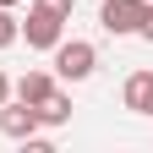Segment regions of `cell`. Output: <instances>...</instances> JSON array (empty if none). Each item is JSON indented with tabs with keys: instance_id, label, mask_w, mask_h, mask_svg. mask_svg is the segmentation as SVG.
<instances>
[{
	"instance_id": "cell-6",
	"label": "cell",
	"mask_w": 153,
	"mask_h": 153,
	"mask_svg": "<svg viewBox=\"0 0 153 153\" xmlns=\"http://www.w3.org/2000/svg\"><path fill=\"white\" fill-rule=\"evenodd\" d=\"M120 99H126V109H131V115H153V71H131Z\"/></svg>"
},
{
	"instance_id": "cell-11",
	"label": "cell",
	"mask_w": 153,
	"mask_h": 153,
	"mask_svg": "<svg viewBox=\"0 0 153 153\" xmlns=\"http://www.w3.org/2000/svg\"><path fill=\"white\" fill-rule=\"evenodd\" d=\"M11 99V82H6V71H0V104H6Z\"/></svg>"
},
{
	"instance_id": "cell-4",
	"label": "cell",
	"mask_w": 153,
	"mask_h": 153,
	"mask_svg": "<svg viewBox=\"0 0 153 153\" xmlns=\"http://www.w3.org/2000/svg\"><path fill=\"white\" fill-rule=\"evenodd\" d=\"M33 131H38V115H33V104H22V99H6V104H0V137L27 142Z\"/></svg>"
},
{
	"instance_id": "cell-9",
	"label": "cell",
	"mask_w": 153,
	"mask_h": 153,
	"mask_svg": "<svg viewBox=\"0 0 153 153\" xmlns=\"http://www.w3.org/2000/svg\"><path fill=\"white\" fill-rule=\"evenodd\" d=\"M33 6H44V11H55V16H66V22H71V11H76V0H33Z\"/></svg>"
},
{
	"instance_id": "cell-7",
	"label": "cell",
	"mask_w": 153,
	"mask_h": 153,
	"mask_svg": "<svg viewBox=\"0 0 153 153\" xmlns=\"http://www.w3.org/2000/svg\"><path fill=\"white\" fill-rule=\"evenodd\" d=\"M49 88H55V76H49V71H22V76L11 82V93H16L22 104H38V99H44Z\"/></svg>"
},
{
	"instance_id": "cell-10",
	"label": "cell",
	"mask_w": 153,
	"mask_h": 153,
	"mask_svg": "<svg viewBox=\"0 0 153 153\" xmlns=\"http://www.w3.org/2000/svg\"><path fill=\"white\" fill-rule=\"evenodd\" d=\"M137 38H142V44H153V6H148V16H142V27H137Z\"/></svg>"
},
{
	"instance_id": "cell-8",
	"label": "cell",
	"mask_w": 153,
	"mask_h": 153,
	"mask_svg": "<svg viewBox=\"0 0 153 153\" xmlns=\"http://www.w3.org/2000/svg\"><path fill=\"white\" fill-rule=\"evenodd\" d=\"M16 38H22V22L11 16V6H0V49H11Z\"/></svg>"
},
{
	"instance_id": "cell-5",
	"label": "cell",
	"mask_w": 153,
	"mask_h": 153,
	"mask_svg": "<svg viewBox=\"0 0 153 153\" xmlns=\"http://www.w3.org/2000/svg\"><path fill=\"white\" fill-rule=\"evenodd\" d=\"M33 115H38V126H49V131H55V126H66V120H71V93H66L60 82H55V88L44 93V99L33 104Z\"/></svg>"
},
{
	"instance_id": "cell-2",
	"label": "cell",
	"mask_w": 153,
	"mask_h": 153,
	"mask_svg": "<svg viewBox=\"0 0 153 153\" xmlns=\"http://www.w3.org/2000/svg\"><path fill=\"white\" fill-rule=\"evenodd\" d=\"M148 6H153V0H104V6H99V27L109 38H131V33L142 27Z\"/></svg>"
},
{
	"instance_id": "cell-1",
	"label": "cell",
	"mask_w": 153,
	"mask_h": 153,
	"mask_svg": "<svg viewBox=\"0 0 153 153\" xmlns=\"http://www.w3.org/2000/svg\"><path fill=\"white\" fill-rule=\"evenodd\" d=\"M49 55H55V82H88L99 71V49L88 38H60Z\"/></svg>"
},
{
	"instance_id": "cell-12",
	"label": "cell",
	"mask_w": 153,
	"mask_h": 153,
	"mask_svg": "<svg viewBox=\"0 0 153 153\" xmlns=\"http://www.w3.org/2000/svg\"><path fill=\"white\" fill-rule=\"evenodd\" d=\"M0 6H11V11H16V6H22V0H0Z\"/></svg>"
},
{
	"instance_id": "cell-3",
	"label": "cell",
	"mask_w": 153,
	"mask_h": 153,
	"mask_svg": "<svg viewBox=\"0 0 153 153\" xmlns=\"http://www.w3.org/2000/svg\"><path fill=\"white\" fill-rule=\"evenodd\" d=\"M22 38H27V49H55V44L66 38V16H55V11H44V6H27Z\"/></svg>"
}]
</instances>
